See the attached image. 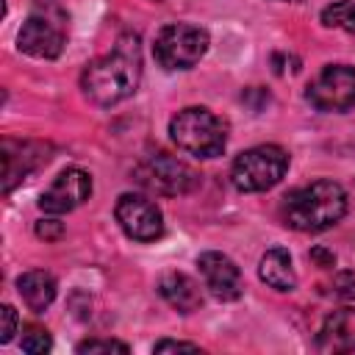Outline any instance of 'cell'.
I'll use <instances>...</instances> for the list:
<instances>
[{
  "label": "cell",
  "instance_id": "6da1fadb",
  "mask_svg": "<svg viewBox=\"0 0 355 355\" xmlns=\"http://www.w3.org/2000/svg\"><path fill=\"white\" fill-rule=\"evenodd\" d=\"M141 80V47L139 36L125 33L116 39L114 50L94 58L83 75L80 89L94 105H116L128 100Z\"/></svg>",
  "mask_w": 355,
  "mask_h": 355
},
{
  "label": "cell",
  "instance_id": "7a4b0ae2",
  "mask_svg": "<svg viewBox=\"0 0 355 355\" xmlns=\"http://www.w3.org/2000/svg\"><path fill=\"white\" fill-rule=\"evenodd\" d=\"M288 227L302 233H322L347 214V194L336 180H313L283 197L280 208Z\"/></svg>",
  "mask_w": 355,
  "mask_h": 355
},
{
  "label": "cell",
  "instance_id": "3957f363",
  "mask_svg": "<svg viewBox=\"0 0 355 355\" xmlns=\"http://www.w3.org/2000/svg\"><path fill=\"white\" fill-rule=\"evenodd\" d=\"M169 133L180 150L197 158H216L225 153V144H227L225 122L202 105H189L178 111L169 122Z\"/></svg>",
  "mask_w": 355,
  "mask_h": 355
},
{
  "label": "cell",
  "instance_id": "277c9868",
  "mask_svg": "<svg viewBox=\"0 0 355 355\" xmlns=\"http://www.w3.org/2000/svg\"><path fill=\"white\" fill-rule=\"evenodd\" d=\"M288 169V153L280 144H258L236 155L230 166V180L239 191H266Z\"/></svg>",
  "mask_w": 355,
  "mask_h": 355
},
{
  "label": "cell",
  "instance_id": "5b68a950",
  "mask_svg": "<svg viewBox=\"0 0 355 355\" xmlns=\"http://www.w3.org/2000/svg\"><path fill=\"white\" fill-rule=\"evenodd\" d=\"M133 178L141 189L161 194V197H178L197 186V172L186 161L164 150L144 155L139 166L133 169Z\"/></svg>",
  "mask_w": 355,
  "mask_h": 355
},
{
  "label": "cell",
  "instance_id": "8992f818",
  "mask_svg": "<svg viewBox=\"0 0 355 355\" xmlns=\"http://www.w3.org/2000/svg\"><path fill=\"white\" fill-rule=\"evenodd\" d=\"M208 50V33L197 25L172 22L155 36L153 55L164 69H191Z\"/></svg>",
  "mask_w": 355,
  "mask_h": 355
},
{
  "label": "cell",
  "instance_id": "52a82bcc",
  "mask_svg": "<svg viewBox=\"0 0 355 355\" xmlns=\"http://www.w3.org/2000/svg\"><path fill=\"white\" fill-rule=\"evenodd\" d=\"M64 14L55 8H39L31 11L17 33V44L22 53L33 58H55L64 50L67 42V25Z\"/></svg>",
  "mask_w": 355,
  "mask_h": 355
},
{
  "label": "cell",
  "instance_id": "ba28073f",
  "mask_svg": "<svg viewBox=\"0 0 355 355\" xmlns=\"http://www.w3.org/2000/svg\"><path fill=\"white\" fill-rule=\"evenodd\" d=\"M308 103L316 111H349L355 105V67L330 64L308 86Z\"/></svg>",
  "mask_w": 355,
  "mask_h": 355
},
{
  "label": "cell",
  "instance_id": "9c48e42d",
  "mask_svg": "<svg viewBox=\"0 0 355 355\" xmlns=\"http://www.w3.org/2000/svg\"><path fill=\"white\" fill-rule=\"evenodd\" d=\"M114 214H116V222L125 230V236L133 241H155L164 233L161 208L144 194H130V191L122 194L116 200Z\"/></svg>",
  "mask_w": 355,
  "mask_h": 355
},
{
  "label": "cell",
  "instance_id": "30bf717a",
  "mask_svg": "<svg viewBox=\"0 0 355 355\" xmlns=\"http://www.w3.org/2000/svg\"><path fill=\"white\" fill-rule=\"evenodd\" d=\"M89 194H92V178H89V172H83L78 166H69L39 197V208L44 214H69L78 205H83L89 200Z\"/></svg>",
  "mask_w": 355,
  "mask_h": 355
},
{
  "label": "cell",
  "instance_id": "8fae6325",
  "mask_svg": "<svg viewBox=\"0 0 355 355\" xmlns=\"http://www.w3.org/2000/svg\"><path fill=\"white\" fill-rule=\"evenodd\" d=\"M197 266L202 272V280H205V288L222 300V302H233L241 297V288H244V280H241V272L239 266L222 255V252H202L197 258Z\"/></svg>",
  "mask_w": 355,
  "mask_h": 355
},
{
  "label": "cell",
  "instance_id": "7c38bea8",
  "mask_svg": "<svg viewBox=\"0 0 355 355\" xmlns=\"http://www.w3.org/2000/svg\"><path fill=\"white\" fill-rule=\"evenodd\" d=\"M319 352H355V308H338L333 311L319 336H316Z\"/></svg>",
  "mask_w": 355,
  "mask_h": 355
},
{
  "label": "cell",
  "instance_id": "4fadbf2b",
  "mask_svg": "<svg viewBox=\"0 0 355 355\" xmlns=\"http://www.w3.org/2000/svg\"><path fill=\"white\" fill-rule=\"evenodd\" d=\"M158 294L172 305L178 308L180 313H191L202 305V294H200V286L183 275V272H164L158 277Z\"/></svg>",
  "mask_w": 355,
  "mask_h": 355
},
{
  "label": "cell",
  "instance_id": "5bb4252c",
  "mask_svg": "<svg viewBox=\"0 0 355 355\" xmlns=\"http://www.w3.org/2000/svg\"><path fill=\"white\" fill-rule=\"evenodd\" d=\"M17 291H19L22 302L33 313H42L55 300V280L44 269H31V272H25V275L17 277Z\"/></svg>",
  "mask_w": 355,
  "mask_h": 355
},
{
  "label": "cell",
  "instance_id": "9a60e30c",
  "mask_svg": "<svg viewBox=\"0 0 355 355\" xmlns=\"http://www.w3.org/2000/svg\"><path fill=\"white\" fill-rule=\"evenodd\" d=\"M258 275L266 286L277 288V291H291L297 286V275H294V266H291V255L283 250V247H275L269 250L263 258H261V266H258Z\"/></svg>",
  "mask_w": 355,
  "mask_h": 355
},
{
  "label": "cell",
  "instance_id": "2e32d148",
  "mask_svg": "<svg viewBox=\"0 0 355 355\" xmlns=\"http://www.w3.org/2000/svg\"><path fill=\"white\" fill-rule=\"evenodd\" d=\"M322 22H324L327 28H338V31L355 33V3H349V0L330 3V6L322 11Z\"/></svg>",
  "mask_w": 355,
  "mask_h": 355
},
{
  "label": "cell",
  "instance_id": "e0dca14e",
  "mask_svg": "<svg viewBox=\"0 0 355 355\" xmlns=\"http://www.w3.org/2000/svg\"><path fill=\"white\" fill-rule=\"evenodd\" d=\"M50 347H53V341H50V333H47L44 327L31 324V327L22 330V349H25V352L42 355V352H47Z\"/></svg>",
  "mask_w": 355,
  "mask_h": 355
},
{
  "label": "cell",
  "instance_id": "ac0fdd59",
  "mask_svg": "<svg viewBox=\"0 0 355 355\" xmlns=\"http://www.w3.org/2000/svg\"><path fill=\"white\" fill-rule=\"evenodd\" d=\"M78 352H128V344L114 338H86L78 344Z\"/></svg>",
  "mask_w": 355,
  "mask_h": 355
},
{
  "label": "cell",
  "instance_id": "d6986e66",
  "mask_svg": "<svg viewBox=\"0 0 355 355\" xmlns=\"http://www.w3.org/2000/svg\"><path fill=\"white\" fill-rule=\"evenodd\" d=\"M327 286H330V294H333V297L355 300V275H349V272H338V275H333V280H330Z\"/></svg>",
  "mask_w": 355,
  "mask_h": 355
},
{
  "label": "cell",
  "instance_id": "ffe728a7",
  "mask_svg": "<svg viewBox=\"0 0 355 355\" xmlns=\"http://www.w3.org/2000/svg\"><path fill=\"white\" fill-rule=\"evenodd\" d=\"M0 341L3 344H8L11 338H14V333H17V311L11 308V305H3L0 308Z\"/></svg>",
  "mask_w": 355,
  "mask_h": 355
},
{
  "label": "cell",
  "instance_id": "44dd1931",
  "mask_svg": "<svg viewBox=\"0 0 355 355\" xmlns=\"http://www.w3.org/2000/svg\"><path fill=\"white\" fill-rule=\"evenodd\" d=\"M36 236L44 239V241H55L64 236V225L58 219H39L36 222Z\"/></svg>",
  "mask_w": 355,
  "mask_h": 355
},
{
  "label": "cell",
  "instance_id": "7402d4cb",
  "mask_svg": "<svg viewBox=\"0 0 355 355\" xmlns=\"http://www.w3.org/2000/svg\"><path fill=\"white\" fill-rule=\"evenodd\" d=\"M153 349H155V352H178V349H186V352H197L200 347H197V344H189V341H169V338H166V341H158Z\"/></svg>",
  "mask_w": 355,
  "mask_h": 355
},
{
  "label": "cell",
  "instance_id": "603a6c76",
  "mask_svg": "<svg viewBox=\"0 0 355 355\" xmlns=\"http://www.w3.org/2000/svg\"><path fill=\"white\" fill-rule=\"evenodd\" d=\"M311 258H313L319 266H333V263H336V255L327 252V250H322V247H316V250L311 252Z\"/></svg>",
  "mask_w": 355,
  "mask_h": 355
}]
</instances>
